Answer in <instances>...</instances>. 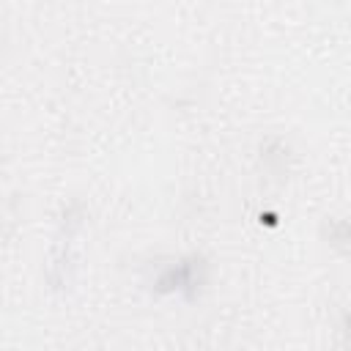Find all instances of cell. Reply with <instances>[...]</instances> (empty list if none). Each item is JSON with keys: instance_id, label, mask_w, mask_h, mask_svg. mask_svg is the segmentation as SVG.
<instances>
[{"instance_id": "cell-1", "label": "cell", "mask_w": 351, "mask_h": 351, "mask_svg": "<svg viewBox=\"0 0 351 351\" xmlns=\"http://www.w3.org/2000/svg\"><path fill=\"white\" fill-rule=\"evenodd\" d=\"M159 291H178V293H195V288L200 285V261H178L173 266H167L159 280H156Z\"/></svg>"}]
</instances>
